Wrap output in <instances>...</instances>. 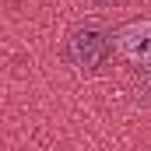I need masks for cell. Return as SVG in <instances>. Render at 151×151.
I'll return each mask as SVG.
<instances>
[{
  "label": "cell",
  "mask_w": 151,
  "mask_h": 151,
  "mask_svg": "<svg viewBox=\"0 0 151 151\" xmlns=\"http://www.w3.org/2000/svg\"><path fill=\"white\" fill-rule=\"evenodd\" d=\"M67 56H70V63L77 70H95L109 56V35L99 25H81L67 39Z\"/></svg>",
  "instance_id": "obj_1"
},
{
  "label": "cell",
  "mask_w": 151,
  "mask_h": 151,
  "mask_svg": "<svg viewBox=\"0 0 151 151\" xmlns=\"http://www.w3.org/2000/svg\"><path fill=\"white\" fill-rule=\"evenodd\" d=\"M116 49L127 63H134L141 74L151 81V18L144 21H127L123 28H116Z\"/></svg>",
  "instance_id": "obj_2"
}]
</instances>
